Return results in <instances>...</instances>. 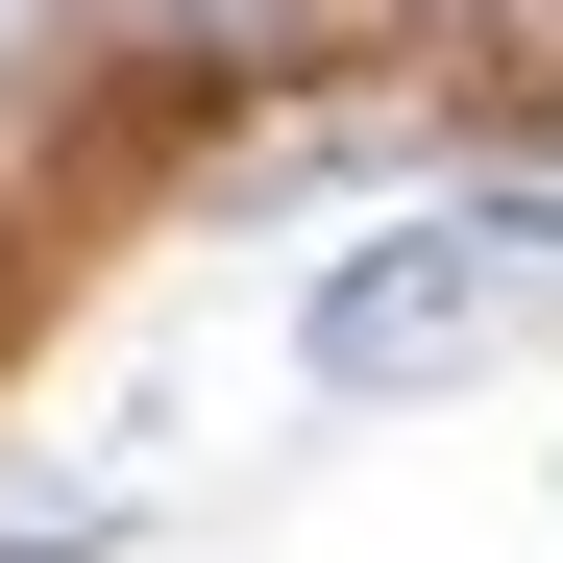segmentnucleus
<instances>
[{
    "mask_svg": "<svg viewBox=\"0 0 563 563\" xmlns=\"http://www.w3.org/2000/svg\"><path fill=\"white\" fill-rule=\"evenodd\" d=\"M515 221H417V245H343L319 295H295V367L319 393H441V367H490V319H515V269H490Z\"/></svg>",
    "mask_w": 563,
    "mask_h": 563,
    "instance_id": "nucleus-1",
    "label": "nucleus"
}]
</instances>
